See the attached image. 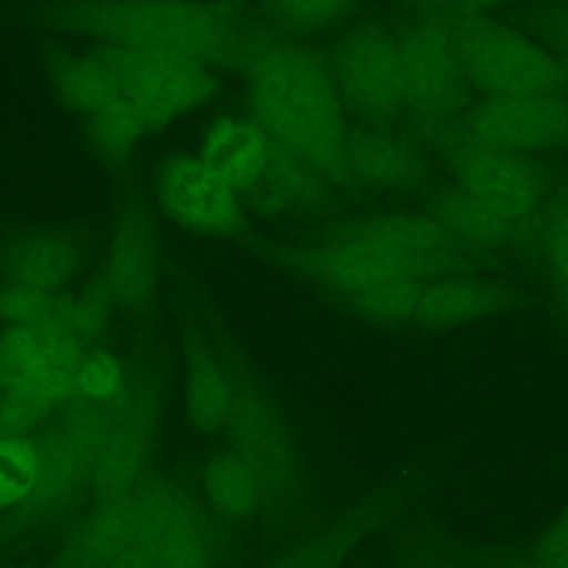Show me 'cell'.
Wrapping results in <instances>:
<instances>
[{
  "instance_id": "f35d334b",
  "label": "cell",
  "mask_w": 568,
  "mask_h": 568,
  "mask_svg": "<svg viewBox=\"0 0 568 568\" xmlns=\"http://www.w3.org/2000/svg\"><path fill=\"white\" fill-rule=\"evenodd\" d=\"M2 399H4V395H2V388H0V410H2Z\"/></svg>"
},
{
  "instance_id": "83f0119b",
  "label": "cell",
  "mask_w": 568,
  "mask_h": 568,
  "mask_svg": "<svg viewBox=\"0 0 568 568\" xmlns=\"http://www.w3.org/2000/svg\"><path fill=\"white\" fill-rule=\"evenodd\" d=\"M111 311L113 304L95 282L82 293H58L47 317L38 326H44L89 351L104 335Z\"/></svg>"
},
{
  "instance_id": "ac0fdd59",
  "label": "cell",
  "mask_w": 568,
  "mask_h": 568,
  "mask_svg": "<svg viewBox=\"0 0 568 568\" xmlns=\"http://www.w3.org/2000/svg\"><path fill=\"white\" fill-rule=\"evenodd\" d=\"M428 178L422 151L388 129L364 126L348 133L344 184L368 191L397 193L419 189Z\"/></svg>"
},
{
  "instance_id": "836d02e7",
  "label": "cell",
  "mask_w": 568,
  "mask_h": 568,
  "mask_svg": "<svg viewBox=\"0 0 568 568\" xmlns=\"http://www.w3.org/2000/svg\"><path fill=\"white\" fill-rule=\"evenodd\" d=\"M395 2L408 9L410 16L446 18V16H488L490 9H499L519 0H395Z\"/></svg>"
},
{
  "instance_id": "ba28073f",
  "label": "cell",
  "mask_w": 568,
  "mask_h": 568,
  "mask_svg": "<svg viewBox=\"0 0 568 568\" xmlns=\"http://www.w3.org/2000/svg\"><path fill=\"white\" fill-rule=\"evenodd\" d=\"M331 73L346 111L364 126L390 129L404 118V84L395 31L377 20L348 29L331 55Z\"/></svg>"
},
{
  "instance_id": "484cf974",
  "label": "cell",
  "mask_w": 568,
  "mask_h": 568,
  "mask_svg": "<svg viewBox=\"0 0 568 568\" xmlns=\"http://www.w3.org/2000/svg\"><path fill=\"white\" fill-rule=\"evenodd\" d=\"M200 481L206 506L226 521H248L271 506L257 473L229 446L204 459Z\"/></svg>"
},
{
  "instance_id": "7a4b0ae2",
  "label": "cell",
  "mask_w": 568,
  "mask_h": 568,
  "mask_svg": "<svg viewBox=\"0 0 568 568\" xmlns=\"http://www.w3.org/2000/svg\"><path fill=\"white\" fill-rule=\"evenodd\" d=\"M51 22L98 47L162 51L211 69L242 64L257 40L233 7L215 0H64Z\"/></svg>"
},
{
  "instance_id": "5bb4252c",
  "label": "cell",
  "mask_w": 568,
  "mask_h": 568,
  "mask_svg": "<svg viewBox=\"0 0 568 568\" xmlns=\"http://www.w3.org/2000/svg\"><path fill=\"white\" fill-rule=\"evenodd\" d=\"M155 202L180 229L202 237H226L244 226L240 193L197 153L169 155L155 173Z\"/></svg>"
},
{
  "instance_id": "f546056e",
  "label": "cell",
  "mask_w": 568,
  "mask_h": 568,
  "mask_svg": "<svg viewBox=\"0 0 568 568\" xmlns=\"http://www.w3.org/2000/svg\"><path fill=\"white\" fill-rule=\"evenodd\" d=\"M129 382H131V375L124 362L115 353L93 346L82 357V364L78 371L75 397L104 406L115 402L126 390Z\"/></svg>"
},
{
  "instance_id": "4316f807",
  "label": "cell",
  "mask_w": 568,
  "mask_h": 568,
  "mask_svg": "<svg viewBox=\"0 0 568 568\" xmlns=\"http://www.w3.org/2000/svg\"><path fill=\"white\" fill-rule=\"evenodd\" d=\"M532 244L552 304L568 326V182L550 191L535 222Z\"/></svg>"
},
{
  "instance_id": "1f68e13d",
  "label": "cell",
  "mask_w": 568,
  "mask_h": 568,
  "mask_svg": "<svg viewBox=\"0 0 568 568\" xmlns=\"http://www.w3.org/2000/svg\"><path fill=\"white\" fill-rule=\"evenodd\" d=\"M58 293L7 284L0 288V320L7 326H38L47 317Z\"/></svg>"
},
{
  "instance_id": "2e32d148",
  "label": "cell",
  "mask_w": 568,
  "mask_h": 568,
  "mask_svg": "<svg viewBox=\"0 0 568 568\" xmlns=\"http://www.w3.org/2000/svg\"><path fill=\"white\" fill-rule=\"evenodd\" d=\"M140 486L98 495L60 539L49 568H106L138 539Z\"/></svg>"
},
{
  "instance_id": "e0dca14e",
  "label": "cell",
  "mask_w": 568,
  "mask_h": 568,
  "mask_svg": "<svg viewBox=\"0 0 568 568\" xmlns=\"http://www.w3.org/2000/svg\"><path fill=\"white\" fill-rule=\"evenodd\" d=\"M519 304L517 291L479 273L424 280L413 328L453 331L499 320Z\"/></svg>"
},
{
  "instance_id": "277c9868",
  "label": "cell",
  "mask_w": 568,
  "mask_h": 568,
  "mask_svg": "<svg viewBox=\"0 0 568 568\" xmlns=\"http://www.w3.org/2000/svg\"><path fill=\"white\" fill-rule=\"evenodd\" d=\"M455 44L468 87L486 98L568 95V60L490 16L439 18Z\"/></svg>"
},
{
  "instance_id": "9a60e30c",
  "label": "cell",
  "mask_w": 568,
  "mask_h": 568,
  "mask_svg": "<svg viewBox=\"0 0 568 568\" xmlns=\"http://www.w3.org/2000/svg\"><path fill=\"white\" fill-rule=\"evenodd\" d=\"M162 251L153 217L140 202L118 215L102 260L98 284L113 308H144L158 293Z\"/></svg>"
},
{
  "instance_id": "8992f818",
  "label": "cell",
  "mask_w": 568,
  "mask_h": 568,
  "mask_svg": "<svg viewBox=\"0 0 568 568\" xmlns=\"http://www.w3.org/2000/svg\"><path fill=\"white\" fill-rule=\"evenodd\" d=\"M102 417L104 406L75 397L40 435L38 481L29 499L13 510L16 526H47L64 515L87 488H93Z\"/></svg>"
},
{
  "instance_id": "7402d4cb",
  "label": "cell",
  "mask_w": 568,
  "mask_h": 568,
  "mask_svg": "<svg viewBox=\"0 0 568 568\" xmlns=\"http://www.w3.org/2000/svg\"><path fill=\"white\" fill-rule=\"evenodd\" d=\"M428 213L462 244L479 255L521 246L532 231L495 213L453 182L437 189L428 200Z\"/></svg>"
},
{
  "instance_id": "9c48e42d",
  "label": "cell",
  "mask_w": 568,
  "mask_h": 568,
  "mask_svg": "<svg viewBox=\"0 0 568 568\" xmlns=\"http://www.w3.org/2000/svg\"><path fill=\"white\" fill-rule=\"evenodd\" d=\"M222 435L226 446L257 473L271 506L286 504L300 493L304 466L293 426L275 399L242 373L235 406Z\"/></svg>"
},
{
  "instance_id": "d4e9b609",
  "label": "cell",
  "mask_w": 568,
  "mask_h": 568,
  "mask_svg": "<svg viewBox=\"0 0 568 568\" xmlns=\"http://www.w3.org/2000/svg\"><path fill=\"white\" fill-rule=\"evenodd\" d=\"M49 82L82 126L126 100L118 78L95 53H55L49 60Z\"/></svg>"
},
{
  "instance_id": "d6a6232c",
  "label": "cell",
  "mask_w": 568,
  "mask_h": 568,
  "mask_svg": "<svg viewBox=\"0 0 568 568\" xmlns=\"http://www.w3.org/2000/svg\"><path fill=\"white\" fill-rule=\"evenodd\" d=\"M532 561L539 568H568V501L539 532Z\"/></svg>"
},
{
  "instance_id": "5b68a950",
  "label": "cell",
  "mask_w": 568,
  "mask_h": 568,
  "mask_svg": "<svg viewBox=\"0 0 568 568\" xmlns=\"http://www.w3.org/2000/svg\"><path fill=\"white\" fill-rule=\"evenodd\" d=\"M395 36L404 84V120L419 138L442 146L468 111V82L450 33L439 18L410 16Z\"/></svg>"
},
{
  "instance_id": "d590c367",
  "label": "cell",
  "mask_w": 568,
  "mask_h": 568,
  "mask_svg": "<svg viewBox=\"0 0 568 568\" xmlns=\"http://www.w3.org/2000/svg\"><path fill=\"white\" fill-rule=\"evenodd\" d=\"M106 568H160V566L153 559V555L140 541H133Z\"/></svg>"
},
{
  "instance_id": "603a6c76",
  "label": "cell",
  "mask_w": 568,
  "mask_h": 568,
  "mask_svg": "<svg viewBox=\"0 0 568 568\" xmlns=\"http://www.w3.org/2000/svg\"><path fill=\"white\" fill-rule=\"evenodd\" d=\"M240 388V371L209 346H193L184 366V413L202 435H222Z\"/></svg>"
},
{
  "instance_id": "cb8c5ba5",
  "label": "cell",
  "mask_w": 568,
  "mask_h": 568,
  "mask_svg": "<svg viewBox=\"0 0 568 568\" xmlns=\"http://www.w3.org/2000/svg\"><path fill=\"white\" fill-rule=\"evenodd\" d=\"M328 189L331 182L320 171L275 142L264 175L242 202L244 209L260 213H295L322 206L328 200Z\"/></svg>"
},
{
  "instance_id": "74e56055",
  "label": "cell",
  "mask_w": 568,
  "mask_h": 568,
  "mask_svg": "<svg viewBox=\"0 0 568 568\" xmlns=\"http://www.w3.org/2000/svg\"><path fill=\"white\" fill-rule=\"evenodd\" d=\"M499 568H539V566L532 559H513V561L501 564Z\"/></svg>"
},
{
  "instance_id": "4dcf8cb0",
  "label": "cell",
  "mask_w": 568,
  "mask_h": 568,
  "mask_svg": "<svg viewBox=\"0 0 568 568\" xmlns=\"http://www.w3.org/2000/svg\"><path fill=\"white\" fill-rule=\"evenodd\" d=\"M357 0H271L275 18L302 31H317L339 22Z\"/></svg>"
},
{
  "instance_id": "60d3db41",
  "label": "cell",
  "mask_w": 568,
  "mask_h": 568,
  "mask_svg": "<svg viewBox=\"0 0 568 568\" xmlns=\"http://www.w3.org/2000/svg\"><path fill=\"white\" fill-rule=\"evenodd\" d=\"M215 2H224V0H215Z\"/></svg>"
},
{
  "instance_id": "44dd1931",
  "label": "cell",
  "mask_w": 568,
  "mask_h": 568,
  "mask_svg": "<svg viewBox=\"0 0 568 568\" xmlns=\"http://www.w3.org/2000/svg\"><path fill=\"white\" fill-rule=\"evenodd\" d=\"M80 262V244L69 233L31 231L7 244L0 268L7 284L60 293L75 275Z\"/></svg>"
},
{
  "instance_id": "e575fe53",
  "label": "cell",
  "mask_w": 568,
  "mask_h": 568,
  "mask_svg": "<svg viewBox=\"0 0 568 568\" xmlns=\"http://www.w3.org/2000/svg\"><path fill=\"white\" fill-rule=\"evenodd\" d=\"M530 27L544 47L568 60V2L535 11Z\"/></svg>"
},
{
  "instance_id": "8fae6325",
  "label": "cell",
  "mask_w": 568,
  "mask_h": 568,
  "mask_svg": "<svg viewBox=\"0 0 568 568\" xmlns=\"http://www.w3.org/2000/svg\"><path fill=\"white\" fill-rule=\"evenodd\" d=\"M162 415V384L153 371L131 377L126 390L104 404L93 473L98 495L124 493L144 481Z\"/></svg>"
},
{
  "instance_id": "8d00e7d4",
  "label": "cell",
  "mask_w": 568,
  "mask_h": 568,
  "mask_svg": "<svg viewBox=\"0 0 568 568\" xmlns=\"http://www.w3.org/2000/svg\"><path fill=\"white\" fill-rule=\"evenodd\" d=\"M406 568H462V566L455 561L442 559V557H422V559L410 561Z\"/></svg>"
},
{
  "instance_id": "d6986e66",
  "label": "cell",
  "mask_w": 568,
  "mask_h": 568,
  "mask_svg": "<svg viewBox=\"0 0 568 568\" xmlns=\"http://www.w3.org/2000/svg\"><path fill=\"white\" fill-rule=\"evenodd\" d=\"M390 515L386 497H368L277 550L262 568H342Z\"/></svg>"
},
{
  "instance_id": "3957f363",
  "label": "cell",
  "mask_w": 568,
  "mask_h": 568,
  "mask_svg": "<svg viewBox=\"0 0 568 568\" xmlns=\"http://www.w3.org/2000/svg\"><path fill=\"white\" fill-rule=\"evenodd\" d=\"M84 348L44 326L0 333V433L31 435L75 399Z\"/></svg>"
},
{
  "instance_id": "7c38bea8",
  "label": "cell",
  "mask_w": 568,
  "mask_h": 568,
  "mask_svg": "<svg viewBox=\"0 0 568 568\" xmlns=\"http://www.w3.org/2000/svg\"><path fill=\"white\" fill-rule=\"evenodd\" d=\"M453 184L506 220L535 229L552 191L550 175L537 158L481 149L462 142L442 146Z\"/></svg>"
},
{
  "instance_id": "f1b7e54d",
  "label": "cell",
  "mask_w": 568,
  "mask_h": 568,
  "mask_svg": "<svg viewBox=\"0 0 568 568\" xmlns=\"http://www.w3.org/2000/svg\"><path fill=\"white\" fill-rule=\"evenodd\" d=\"M40 473L38 439L0 433V513L20 508L36 488Z\"/></svg>"
},
{
  "instance_id": "6da1fadb",
  "label": "cell",
  "mask_w": 568,
  "mask_h": 568,
  "mask_svg": "<svg viewBox=\"0 0 568 568\" xmlns=\"http://www.w3.org/2000/svg\"><path fill=\"white\" fill-rule=\"evenodd\" d=\"M240 67L251 118L331 184H344L351 131L331 67L286 38H257Z\"/></svg>"
},
{
  "instance_id": "52a82bcc",
  "label": "cell",
  "mask_w": 568,
  "mask_h": 568,
  "mask_svg": "<svg viewBox=\"0 0 568 568\" xmlns=\"http://www.w3.org/2000/svg\"><path fill=\"white\" fill-rule=\"evenodd\" d=\"M118 78L149 133L202 109L217 91L211 67L162 51L98 47L93 51Z\"/></svg>"
},
{
  "instance_id": "30bf717a",
  "label": "cell",
  "mask_w": 568,
  "mask_h": 568,
  "mask_svg": "<svg viewBox=\"0 0 568 568\" xmlns=\"http://www.w3.org/2000/svg\"><path fill=\"white\" fill-rule=\"evenodd\" d=\"M135 541L160 568H220L222 544L204 504L191 488L169 477L140 484Z\"/></svg>"
},
{
  "instance_id": "ab89813d",
  "label": "cell",
  "mask_w": 568,
  "mask_h": 568,
  "mask_svg": "<svg viewBox=\"0 0 568 568\" xmlns=\"http://www.w3.org/2000/svg\"><path fill=\"white\" fill-rule=\"evenodd\" d=\"M18 568H27V566H18Z\"/></svg>"
},
{
  "instance_id": "4fadbf2b",
  "label": "cell",
  "mask_w": 568,
  "mask_h": 568,
  "mask_svg": "<svg viewBox=\"0 0 568 568\" xmlns=\"http://www.w3.org/2000/svg\"><path fill=\"white\" fill-rule=\"evenodd\" d=\"M448 142L528 158L568 151V95L484 98L468 106Z\"/></svg>"
},
{
  "instance_id": "ffe728a7",
  "label": "cell",
  "mask_w": 568,
  "mask_h": 568,
  "mask_svg": "<svg viewBox=\"0 0 568 568\" xmlns=\"http://www.w3.org/2000/svg\"><path fill=\"white\" fill-rule=\"evenodd\" d=\"M275 140L251 118L222 113L200 138L197 155L244 197L264 175Z\"/></svg>"
}]
</instances>
